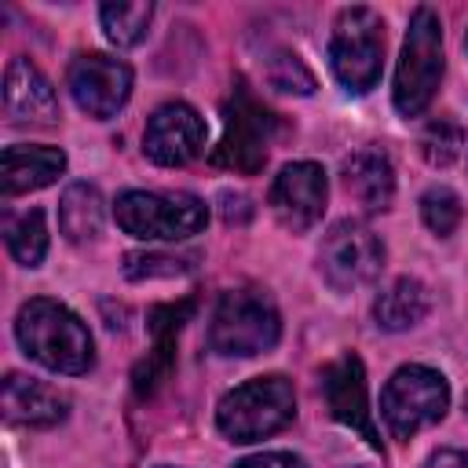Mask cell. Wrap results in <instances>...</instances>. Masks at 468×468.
I'll return each mask as SVG.
<instances>
[{
  "label": "cell",
  "mask_w": 468,
  "mask_h": 468,
  "mask_svg": "<svg viewBox=\"0 0 468 468\" xmlns=\"http://www.w3.org/2000/svg\"><path fill=\"white\" fill-rule=\"evenodd\" d=\"M282 318L267 292L227 289L208 322V347L223 358H252L278 344Z\"/></svg>",
  "instance_id": "3"
},
{
  "label": "cell",
  "mask_w": 468,
  "mask_h": 468,
  "mask_svg": "<svg viewBox=\"0 0 468 468\" xmlns=\"http://www.w3.org/2000/svg\"><path fill=\"white\" fill-rule=\"evenodd\" d=\"M384 22L373 7H344L329 37V69L344 91L366 95L380 80Z\"/></svg>",
  "instance_id": "6"
},
{
  "label": "cell",
  "mask_w": 468,
  "mask_h": 468,
  "mask_svg": "<svg viewBox=\"0 0 468 468\" xmlns=\"http://www.w3.org/2000/svg\"><path fill=\"white\" fill-rule=\"evenodd\" d=\"M4 110L15 124H55L58 121V95H55L51 80L22 55L7 62Z\"/></svg>",
  "instance_id": "14"
},
{
  "label": "cell",
  "mask_w": 468,
  "mask_h": 468,
  "mask_svg": "<svg viewBox=\"0 0 468 468\" xmlns=\"http://www.w3.org/2000/svg\"><path fill=\"white\" fill-rule=\"evenodd\" d=\"M424 468H468V450H435Z\"/></svg>",
  "instance_id": "28"
},
{
  "label": "cell",
  "mask_w": 468,
  "mask_h": 468,
  "mask_svg": "<svg viewBox=\"0 0 468 468\" xmlns=\"http://www.w3.org/2000/svg\"><path fill=\"white\" fill-rule=\"evenodd\" d=\"M194 314V300H183V303H161V307H154L150 314H146V325H150V333H154V351H150V358H143L139 362V369H135V395H150L165 377H168V369H172V362H176V333H179V325L186 322Z\"/></svg>",
  "instance_id": "17"
},
{
  "label": "cell",
  "mask_w": 468,
  "mask_h": 468,
  "mask_svg": "<svg viewBox=\"0 0 468 468\" xmlns=\"http://www.w3.org/2000/svg\"><path fill=\"white\" fill-rule=\"evenodd\" d=\"M274 135H278V117L238 80V88L223 102V139L212 150V165L252 176L263 168Z\"/></svg>",
  "instance_id": "7"
},
{
  "label": "cell",
  "mask_w": 468,
  "mask_h": 468,
  "mask_svg": "<svg viewBox=\"0 0 468 468\" xmlns=\"http://www.w3.org/2000/svg\"><path fill=\"white\" fill-rule=\"evenodd\" d=\"M15 336L33 362L55 373L77 377V373H88L95 362V344H91L88 325L66 303L48 300V296L22 303L15 318Z\"/></svg>",
  "instance_id": "1"
},
{
  "label": "cell",
  "mask_w": 468,
  "mask_h": 468,
  "mask_svg": "<svg viewBox=\"0 0 468 468\" xmlns=\"http://www.w3.org/2000/svg\"><path fill=\"white\" fill-rule=\"evenodd\" d=\"M322 395H325V406L329 413L347 424L351 431H358L373 450L384 453L380 446V435L373 428V413H369V395H366V369H362V358L355 351L333 358L325 369H322Z\"/></svg>",
  "instance_id": "13"
},
{
  "label": "cell",
  "mask_w": 468,
  "mask_h": 468,
  "mask_svg": "<svg viewBox=\"0 0 468 468\" xmlns=\"http://www.w3.org/2000/svg\"><path fill=\"white\" fill-rule=\"evenodd\" d=\"M420 216H424V223H428L431 234L446 238V234L457 230L464 208H461V197L450 186H428L424 197H420Z\"/></svg>",
  "instance_id": "24"
},
{
  "label": "cell",
  "mask_w": 468,
  "mask_h": 468,
  "mask_svg": "<svg viewBox=\"0 0 468 468\" xmlns=\"http://www.w3.org/2000/svg\"><path fill=\"white\" fill-rule=\"evenodd\" d=\"M464 413H468V395H464Z\"/></svg>",
  "instance_id": "29"
},
{
  "label": "cell",
  "mask_w": 468,
  "mask_h": 468,
  "mask_svg": "<svg viewBox=\"0 0 468 468\" xmlns=\"http://www.w3.org/2000/svg\"><path fill=\"white\" fill-rule=\"evenodd\" d=\"M157 468H172V464H157Z\"/></svg>",
  "instance_id": "31"
},
{
  "label": "cell",
  "mask_w": 468,
  "mask_h": 468,
  "mask_svg": "<svg viewBox=\"0 0 468 468\" xmlns=\"http://www.w3.org/2000/svg\"><path fill=\"white\" fill-rule=\"evenodd\" d=\"M4 241L11 249V256L22 267H37L48 252V227H44V212L40 208H26V212H7L4 216Z\"/></svg>",
  "instance_id": "21"
},
{
  "label": "cell",
  "mask_w": 468,
  "mask_h": 468,
  "mask_svg": "<svg viewBox=\"0 0 468 468\" xmlns=\"http://www.w3.org/2000/svg\"><path fill=\"white\" fill-rule=\"evenodd\" d=\"M62 172H66V154L58 146L15 143V146H4V154H0V186L7 197L40 190V186L55 183Z\"/></svg>",
  "instance_id": "16"
},
{
  "label": "cell",
  "mask_w": 468,
  "mask_h": 468,
  "mask_svg": "<svg viewBox=\"0 0 468 468\" xmlns=\"http://www.w3.org/2000/svg\"><path fill=\"white\" fill-rule=\"evenodd\" d=\"M102 219H106V205H102L99 186H91V183L66 186V194L58 201V230L73 245L95 241L102 234Z\"/></svg>",
  "instance_id": "19"
},
{
  "label": "cell",
  "mask_w": 468,
  "mask_h": 468,
  "mask_svg": "<svg viewBox=\"0 0 468 468\" xmlns=\"http://www.w3.org/2000/svg\"><path fill=\"white\" fill-rule=\"evenodd\" d=\"M234 468H307L303 457L285 453V450H271V453H252L245 461H238Z\"/></svg>",
  "instance_id": "27"
},
{
  "label": "cell",
  "mask_w": 468,
  "mask_h": 468,
  "mask_svg": "<svg viewBox=\"0 0 468 468\" xmlns=\"http://www.w3.org/2000/svg\"><path fill=\"white\" fill-rule=\"evenodd\" d=\"M117 227L139 241H183L208 223V208L201 197L176 190V194H157V190H124L113 205Z\"/></svg>",
  "instance_id": "5"
},
{
  "label": "cell",
  "mask_w": 468,
  "mask_h": 468,
  "mask_svg": "<svg viewBox=\"0 0 468 468\" xmlns=\"http://www.w3.org/2000/svg\"><path fill=\"white\" fill-rule=\"evenodd\" d=\"M208 139L205 117L190 102H165L146 117L143 132V154L161 168H183L190 165Z\"/></svg>",
  "instance_id": "11"
},
{
  "label": "cell",
  "mask_w": 468,
  "mask_h": 468,
  "mask_svg": "<svg viewBox=\"0 0 468 468\" xmlns=\"http://www.w3.org/2000/svg\"><path fill=\"white\" fill-rule=\"evenodd\" d=\"M431 307V296L424 289V282L417 278H395L373 303V318L380 329L388 333H402L410 325H417Z\"/></svg>",
  "instance_id": "20"
},
{
  "label": "cell",
  "mask_w": 468,
  "mask_h": 468,
  "mask_svg": "<svg viewBox=\"0 0 468 468\" xmlns=\"http://www.w3.org/2000/svg\"><path fill=\"white\" fill-rule=\"evenodd\" d=\"M464 146V128L453 117H435L424 132H420V154L431 168H446L461 157Z\"/></svg>",
  "instance_id": "23"
},
{
  "label": "cell",
  "mask_w": 468,
  "mask_h": 468,
  "mask_svg": "<svg viewBox=\"0 0 468 468\" xmlns=\"http://www.w3.org/2000/svg\"><path fill=\"white\" fill-rule=\"evenodd\" d=\"M190 267V260L179 256H161V252H128L124 256V274L128 278H176Z\"/></svg>",
  "instance_id": "26"
},
{
  "label": "cell",
  "mask_w": 468,
  "mask_h": 468,
  "mask_svg": "<svg viewBox=\"0 0 468 468\" xmlns=\"http://www.w3.org/2000/svg\"><path fill=\"white\" fill-rule=\"evenodd\" d=\"M325 194H329L325 168L314 161H292L271 183V208L282 227H289L292 234H303L322 219Z\"/></svg>",
  "instance_id": "12"
},
{
  "label": "cell",
  "mask_w": 468,
  "mask_h": 468,
  "mask_svg": "<svg viewBox=\"0 0 468 468\" xmlns=\"http://www.w3.org/2000/svg\"><path fill=\"white\" fill-rule=\"evenodd\" d=\"M296 417V391L292 380L282 373L252 377L227 391L216 406V428L230 442H260L282 431Z\"/></svg>",
  "instance_id": "2"
},
{
  "label": "cell",
  "mask_w": 468,
  "mask_h": 468,
  "mask_svg": "<svg viewBox=\"0 0 468 468\" xmlns=\"http://www.w3.org/2000/svg\"><path fill=\"white\" fill-rule=\"evenodd\" d=\"M464 51H468V33H464Z\"/></svg>",
  "instance_id": "30"
},
{
  "label": "cell",
  "mask_w": 468,
  "mask_h": 468,
  "mask_svg": "<svg viewBox=\"0 0 468 468\" xmlns=\"http://www.w3.org/2000/svg\"><path fill=\"white\" fill-rule=\"evenodd\" d=\"M99 18H102V29H106L110 44L135 48L146 37V29H150L154 4H102Z\"/></svg>",
  "instance_id": "22"
},
{
  "label": "cell",
  "mask_w": 468,
  "mask_h": 468,
  "mask_svg": "<svg viewBox=\"0 0 468 468\" xmlns=\"http://www.w3.org/2000/svg\"><path fill=\"white\" fill-rule=\"evenodd\" d=\"M267 80H271V88H278V91H296V95H311L314 91V77L307 73V66L296 58V55H289V51H278L271 62H267Z\"/></svg>",
  "instance_id": "25"
},
{
  "label": "cell",
  "mask_w": 468,
  "mask_h": 468,
  "mask_svg": "<svg viewBox=\"0 0 468 468\" xmlns=\"http://www.w3.org/2000/svg\"><path fill=\"white\" fill-rule=\"evenodd\" d=\"M450 406V384L431 366H402L380 391V413L395 439H413L420 428L442 420Z\"/></svg>",
  "instance_id": "8"
},
{
  "label": "cell",
  "mask_w": 468,
  "mask_h": 468,
  "mask_svg": "<svg viewBox=\"0 0 468 468\" xmlns=\"http://www.w3.org/2000/svg\"><path fill=\"white\" fill-rule=\"evenodd\" d=\"M380 267H384V245L366 223L340 219L322 238L318 271L336 292H351V289L373 282L380 274Z\"/></svg>",
  "instance_id": "9"
},
{
  "label": "cell",
  "mask_w": 468,
  "mask_h": 468,
  "mask_svg": "<svg viewBox=\"0 0 468 468\" xmlns=\"http://www.w3.org/2000/svg\"><path fill=\"white\" fill-rule=\"evenodd\" d=\"M340 176H344L347 194L366 212H384L391 205V197H395V168H391V161L380 150H369V146L366 150H355L344 161Z\"/></svg>",
  "instance_id": "18"
},
{
  "label": "cell",
  "mask_w": 468,
  "mask_h": 468,
  "mask_svg": "<svg viewBox=\"0 0 468 468\" xmlns=\"http://www.w3.org/2000/svg\"><path fill=\"white\" fill-rule=\"evenodd\" d=\"M442 80V22L431 7H417L395 66V110L417 117L428 110Z\"/></svg>",
  "instance_id": "4"
},
{
  "label": "cell",
  "mask_w": 468,
  "mask_h": 468,
  "mask_svg": "<svg viewBox=\"0 0 468 468\" xmlns=\"http://www.w3.org/2000/svg\"><path fill=\"white\" fill-rule=\"evenodd\" d=\"M69 410V399L44 384V380H33L26 373H7L4 377V417L11 424H26V428H51L66 417Z\"/></svg>",
  "instance_id": "15"
},
{
  "label": "cell",
  "mask_w": 468,
  "mask_h": 468,
  "mask_svg": "<svg viewBox=\"0 0 468 468\" xmlns=\"http://www.w3.org/2000/svg\"><path fill=\"white\" fill-rule=\"evenodd\" d=\"M66 84H69L73 102L88 117L110 121L132 95V66L121 58H110L102 51H84L69 62Z\"/></svg>",
  "instance_id": "10"
}]
</instances>
